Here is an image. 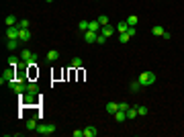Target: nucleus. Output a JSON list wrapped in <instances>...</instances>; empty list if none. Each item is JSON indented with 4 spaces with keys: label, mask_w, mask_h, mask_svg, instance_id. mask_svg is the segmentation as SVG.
Returning <instances> with one entry per match:
<instances>
[{
    "label": "nucleus",
    "mask_w": 184,
    "mask_h": 137,
    "mask_svg": "<svg viewBox=\"0 0 184 137\" xmlns=\"http://www.w3.org/2000/svg\"><path fill=\"white\" fill-rule=\"evenodd\" d=\"M45 60H47L49 64L57 61V60H60V51H57V49H49V51H47V55H45Z\"/></svg>",
    "instance_id": "nucleus-6"
},
{
    "label": "nucleus",
    "mask_w": 184,
    "mask_h": 137,
    "mask_svg": "<svg viewBox=\"0 0 184 137\" xmlns=\"http://www.w3.org/2000/svg\"><path fill=\"white\" fill-rule=\"evenodd\" d=\"M164 31H166V29H164L162 25H155L154 29H151V33H154V35H158V37H162V35H164Z\"/></svg>",
    "instance_id": "nucleus-24"
},
{
    "label": "nucleus",
    "mask_w": 184,
    "mask_h": 137,
    "mask_svg": "<svg viewBox=\"0 0 184 137\" xmlns=\"http://www.w3.org/2000/svg\"><path fill=\"white\" fill-rule=\"evenodd\" d=\"M137 80H139V84H141V86H151V84L155 82V74L147 70V72H141V74H139V78H137Z\"/></svg>",
    "instance_id": "nucleus-1"
},
{
    "label": "nucleus",
    "mask_w": 184,
    "mask_h": 137,
    "mask_svg": "<svg viewBox=\"0 0 184 137\" xmlns=\"http://www.w3.org/2000/svg\"><path fill=\"white\" fill-rule=\"evenodd\" d=\"M137 23H139V17H135V14L127 17V25H129V27H137Z\"/></svg>",
    "instance_id": "nucleus-23"
},
{
    "label": "nucleus",
    "mask_w": 184,
    "mask_h": 137,
    "mask_svg": "<svg viewBox=\"0 0 184 137\" xmlns=\"http://www.w3.org/2000/svg\"><path fill=\"white\" fill-rule=\"evenodd\" d=\"M96 37H98V33H94V31H84V41L86 43H96Z\"/></svg>",
    "instance_id": "nucleus-7"
},
{
    "label": "nucleus",
    "mask_w": 184,
    "mask_h": 137,
    "mask_svg": "<svg viewBox=\"0 0 184 137\" xmlns=\"http://www.w3.org/2000/svg\"><path fill=\"white\" fill-rule=\"evenodd\" d=\"M107 39H108V37H104L103 33H98V37H96V43H100V45H104V43H107Z\"/></svg>",
    "instance_id": "nucleus-30"
},
{
    "label": "nucleus",
    "mask_w": 184,
    "mask_h": 137,
    "mask_svg": "<svg viewBox=\"0 0 184 137\" xmlns=\"http://www.w3.org/2000/svg\"><path fill=\"white\" fill-rule=\"evenodd\" d=\"M129 39H131V37H129L127 33H119V41H121V43H127Z\"/></svg>",
    "instance_id": "nucleus-31"
},
{
    "label": "nucleus",
    "mask_w": 184,
    "mask_h": 137,
    "mask_svg": "<svg viewBox=\"0 0 184 137\" xmlns=\"http://www.w3.org/2000/svg\"><path fill=\"white\" fill-rule=\"evenodd\" d=\"M13 80H17V76H14V68L4 70V72H2V76H0V84H2V86H4V84L8 86Z\"/></svg>",
    "instance_id": "nucleus-2"
},
{
    "label": "nucleus",
    "mask_w": 184,
    "mask_h": 137,
    "mask_svg": "<svg viewBox=\"0 0 184 137\" xmlns=\"http://www.w3.org/2000/svg\"><path fill=\"white\" fill-rule=\"evenodd\" d=\"M74 137H84V129H76V131H72Z\"/></svg>",
    "instance_id": "nucleus-32"
},
{
    "label": "nucleus",
    "mask_w": 184,
    "mask_h": 137,
    "mask_svg": "<svg viewBox=\"0 0 184 137\" xmlns=\"http://www.w3.org/2000/svg\"><path fill=\"white\" fill-rule=\"evenodd\" d=\"M82 66H84V61H82V57H74V60L70 61V70H80Z\"/></svg>",
    "instance_id": "nucleus-11"
},
{
    "label": "nucleus",
    "mask_w": 184,
    "mask_h": 137,
    "mask_svg": "<svg viewBox=\"0 0 184 137\" xmlns=\"http://www.w3.org/2000/svg\"><path fill=\"white\" fill-rule=\"evenodd\" d=\"M4 37H6V39H18V37H21V27H18V25L6 27V31H4Z\"/></svg>",
    "instance_id": "nucleus-3"
},
{
    "label": "nucleus",
    "mask_w": 184,
    "mask_h": 137,
    "mask_svg": "<svg viewBox=\"0 0 184 137\" xmlns=\"http://www.w3.org/2000/svg\"><path fill=\"white\" fill-rule=\"evenodd\" d=\"M119 33H127V29H129V25H127V21H119L117 23V27H115Z\"/></svg>",
    "instance_id": "nucleus-17"
},
{
    "label": "nucleus",
    "mask_w": 184,
    "mask_h": 137,
    "mask_svg": "<svg viewBox=\"0 0 184 137\" xmlns=\"http://www.w3.org/2000/svg\"><path fill=\"white\" fill-rule=\"evenodd\" d=\"M27 92H31V94H39V84L33 82V80H29L27 82Z\"/></svg>",
    "instance_id": "nucleus-8"
},
{
    "label": "nucleus",
    "mask_w": 184,
    "mask_h": 137,
    "mask_svg": "<svg viewBox=\"0 0 184 137\" xmlns=\"http://www.w3.org/2000/svg\"><path fill=\"white\" fill-rule=\"evenodd\" d=\"M98 135V129L94 127V125H88V127L84 129V137H96Z\"/></svg>",
    "instance_id": "nucleus-9"
},
{
    "label": "nucleus",
    "mask_w": 184,
    "mask_h": 137,
    "mask_svg": "<svg viewBox=\"0 0 184 137\" xmlns=\"http://www.w3.org/2000/svg\"><path fill=\"white\" fill-rule=\"evenodd\" d=\"M88 27H90V21H80L78 23V29L84 33V31H88Z\"/></svg>",
    "instance_id": "nucleus-26"
},
{
    "label": "nucleus",
    "mask_w": 184,
    "mask_h": 137,
    "mask_svg": "<svg viewBox=\"0 0 184 137\" xmlns=\"http://www.w3.org/2000/svg\"><path fill=\"white\" fill-rule=\"evenodd\" d=\"M135 33H137L135 27H129V29H127V35H129V37H135Z\"/></svg>",
    "instance_id": "nucleus-34"
},
{
    "label": "nucleus",
    "mask_w": 184,
    "mask_h": 137,
    "mask_svg": "<svg viewBox=\"0 0 184 137\" xmlns=\"http://www.w3.org/2000/svg\"><path fill=\"white\" fill-rule=\"evenodd\" d=\"M129 88H131V92H139L143 86L139 84V80H135V82H131V86H129Z\"/></svg>",
    "instance_id": "nucleus-25"
},
{
    "label": "nucleus",
    "mask_w": 184,
    "mask_h": 137,
    "mask_svg": "<svg viewBox=\"0 0 184 137\" xmlns=\"http://www.w3.org/2000/svg\"><path fill=\"white\" fill-rule=\"evenodd\" d=\"M18 39H21L23 43L31 41V31H29V29H21V37H18Z\"/></svg>",
    "instance_id": "nucleus-16"
},
{
    "label": "nucleus",
    "mask_w": 184,
    "mask_h": 137,
    "mask_svg": "<svg viewBox=\"0 0 184 137\" xmlns=\"http://www.w3.org/2000/svg\"><path fill=\"white\" fill-rule=\"evenodd\" d=\"M13 25H18V18L14 14H8L6 17V27H13Z\"/></svg>",
    "instance_id": "nucleus-22"
},
{
    "label": "nucleus",
    "mask_w": 184,
    "mask_h": 137,
    "mask_svg": "<svg viewBox=\"0 0 184 137\" xmlns=\"http://www.w3.org/2000/svg\"><path fill=\"white\" fill-rule=\"evenodd\" d=\"M119 108H121V111H125V113H127V111H129V103H119Z\"/></svg>",
    "instance_id": "nucleus-33"
},
{
    "label": "nucleus",
    "mask_w": 184,
    "mask_h": 137,
    "mask_svg": "<svg viewBox=\"0 0 184 137\" xmlns=\"http://www.w3.org/2000/svg\"><path fill=\"white\" fill-rule=\"evenodd\" d=\"M29 25L31 23L27 21V18H21V21H18V27H21V29H29Z\"/></svg>",
    "instance_id": "nucleus-29"
},
{
    "label": "nucleus",
    "mask_w": 184,
    "mask_h": 137,
    "mask_svg": "<svg viewBox=\"0 0 184 137\" xmlns=\"http://www.w3.org/2000/svg\"><path fill=\"white\" fill-rule=\"evenodd\" d=\"M21 96V103L25 104H39V98H37V94H31V92H25V94H18Z\"/></svg>",
    "instance_id": "nucleus-4"
},
{
    "label": "nucleus",
    "mask_w": 184,
    "mask_h": 137,
    "mask_svg": "<svg viewBox=\"0 0 184 137\" xmlns=\"http://www.w3.org/2000/svg\"><path fill=\"white\" fill-rule=\"evenodd\" d=\"M117 111H119V104L117 103H107V113L108 115H115Z\"/></svg>",
    "instance_id": "nucleus-18"
},
{
    "label": "nucleus",
    "mask_w": 184,
    "mask_h": 137,
    "mask_svg": "<svg viewBox=\"0 0 184 137\" xmlns=\"http://www.w3.org/2000/svg\"><path fill=\"white\" fill-rule=\"evenodd\" d=\"M45 2H53V0H45Z\"/></svg>",
    "instance_id": "nucleus-36"
},
{
    "label": "nucleus",
    "mask_w": 184,
    "mask_h": 137,
    "mask_svg": "<svg viewBox=\"0 0 184 137\" xmlns=\"http://www.w3.org/2000/svg\"><path fill=\"white\" fill-rule=\"evenodd\" d=\"M135 117H139V113H137V107H129V111H127V119L131 121V119H135Z\"/></svg>",
    "instance_id": "nucleus-21"
},
{
    "label": "nucleus",
    "mask_w": 184,
    "mask_h": 137,
    "mask_svg": "<svg viewBox=\"0 0 184 137\" xmlns=\"http://www.w3.org/2000/svg\"><path fill=\"white\" fill-rule=\"evenodd\" d=\"M33 57H37V55H35L33 51H29V49H23L21 51V60L23 61H29V60H33Z\"/></svg>",
    "instance_id": "nucleus-14"
},
{
    "label": "nucleus",
    "mask_w": 184,
    "mask_h": 137,
    "mask_svg": "<svg viewBox=\"0 0 184 137\" xmlns=\"http://www.w3.org/2000/svg\"><path fill=\"white\" fill-rule=\"evenodd\" d=\"M137 113H139V117H145L147 113H150V108H147L145 104H141V107H137Z\"/></svg>",
    "instance_id": "nucleus-27"
},
{
    "label": "nucleus",
    "mask_w": 184,
    "mask_h": 137,
    "mask_svg": "<svg viewBox=\"0 0 184 137\" xmlns=\"http://www.w3.org/2000/svg\"><path fill=\"white\" fill-rule=\"evenodd\" d=\"M100 23L98 21H90V27H88V31H94V33H100Z\"/></svg>",
    "instance_id": "nucleus-19"
},
{
    "label": "nucleus",
    "mask_w": 184,
    "mask_h": 137,
    "mask_svg": "<svg viewBox=\"0 0 184 137\" xmlns=\"http://www.w3.org/2000/svg\"><path fill=\"white\" fill-rule=\"evenodd\" d=\"M21 39H8V43H6V47H8L10 49V51H14V49H17L18 47V45H21Z\"/></svg>",
    "instance_id": "nucleus-15"
},
{
    "label": "nucleus",
    "mask_w": 184,
    "mask_h": 137,
    "mask_svg": "<svg viewBox=\"0 0 184 137\" xmlns=\"http://www.w3.org/2000/svg\"><path fill=\"white\" fill-rule=\"evenodd\" d=\"M25 127L29 129V131H37V127H39V125H37V119H35V117H31V119L25 123Z\"/></svg>",
    "instance_id": "nucleus-12"
},
{
    "label": "nucleus",
    "mask_w": 184,
    "mask_h": 137,
    "mask_svg": "<svg viewBox=\"0 0 184 137\" xmlns=\"http://www.w3.org/2000/svg\"><path fill=\"white\" fill-rule=\"evenodd\" d=\"M18 64H21V57H17V55H10L8 57V66H10V68H18Z\"/></svg>",
    "instance_id": "nucleus-20"
},
{
    "label": "nucleus",
    "mask_w": 184,
    "mask_h": 137,
    "mask_svg": "<svg viewBox=\"0 0 184 137\" xmlns=\"http://www.w3.org/2000/svg\"><path fill=\"white\" fill-rule=\"evenodd\" d=\"M55 131H57L55 125H39V127H37V133H39V135H53Z\"/></svg>",
    "instance_id": "nucleus-5"
},
{
    "label": "nucleus",
    "mask_w": 184,
    "mask_h": 137,
    "mask_svg": "<svg viewBox=\"0 0 184 137\" xmlns=\"http://www.w3.org/2000/svg\"><path fill=\"white\" fill-rule=\"evenodd\" d=\"M162 39H164V41H170V39H172V33H168V31H164Z\"/></svg>",
    "instance_id": "nucleus-35"
},
{
    "label": "nucleus",
    "mask_w": 184,
    "mask_h": 137,
    "mask_svg": "<svg viewBox=\"0 0 184 137\" xmlns=\"http://www.w3.org/2000/svg\"><path fill=\"white\" fill-rule=\"evenodd\" d=\"M96 21L100 23V27H107V25H108V17H107V14H100V17L96 18Z\"/></svg>",
    "instance_id": "nucleus-28"
},
{
    "label": "nucleus",
    "mask_w": 184,
    "mask_h": 137,
    "mask_svg": "<svg viewBox=\"0 0 184 137\" xmlns=\"http://www.w3.org/2000/svg\"><path fill=\"white\" fill-rule=\"evenodd\" d=\"M115 27H113V25H107V27H103V29H100V33H103L104 35V37H111V35H115Z\"/></svg>",
    "instance_id": "nucleus-13"
},
{
    "label": "nucleus",
    "mask_w": 184,
    "mask_h": 137,
    "mask_svg": "<svg viewBox=\"0 0 184 137\" xmlns=\"http://www.w3.org/2000/svg\"><path fill=\"white\" fill-rule=\"evenodd\" d=\"M113 119H115L117 123H125V121H127V113H125V111H121V108H119V111H117L115 115H113Z\"/></svg>",
    "instance_id": "nucleus-10"
}]
</instances>
